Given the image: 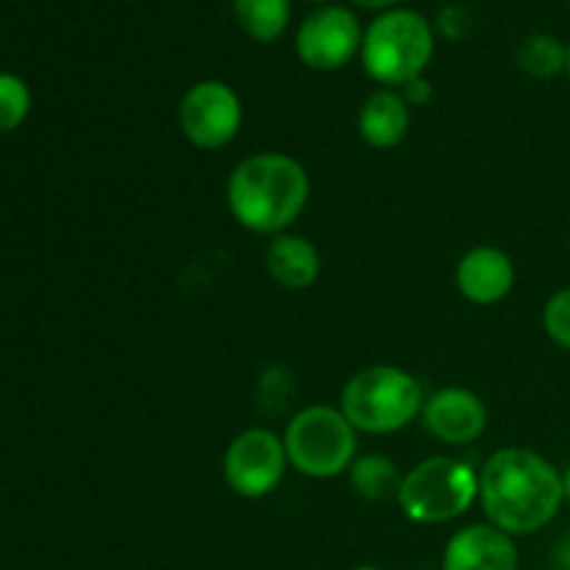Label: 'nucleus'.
<instances>
[{
    "mask_svg": "<svg viewBox=\"0 0 570 570\" xmlns=\"http://www.w3.org/2000/svg\"><path fill=\"white\" fill-rule=\"evenodd\" d=\"M423 404L421 382L395 365L362 367L340 393V412L365 434L401 432L421 415Z\"/></svg>",
    "mask_w": 570,
    "mask_h": 570,
    "instance_id": "nucleus-3",
    "label": "nucleus"
},
{
    "mask_svg": "<svg viewBox=\"0 0 570 570\" xmlns=\"http://www.w3.org/2000/svg\"><path fill=\"white\" fill-rule=\"evenodd\" d=\"M0 328H3V326H0Z\"/></svg>",
    "mask_w": 570,
    "mask_h": 570,
    "instance_id": "nucleus-29",
    "label": "nucleus"
},
{
    "mask_svg": "<svg viewBox=\"0 0 570 570\" xmlns=\"http://www.w3.org/2000/svg\"><path fill=\"white\" fill-rule=\"evenodd\" d=\"M568 3H570V0H568Z\"/></svg>",
    "mask_w": 570,
    "mask_h": 570,
    "instance_id": "nucleus-28",
    "label": "nucleus"
},
{
    "mask_svg": "<svg viewBox=\"0 0 570 570\" xmlns=\"http://www.w3.org/2000/svg\"><path fill=\"white\" fill-rule=\"evenodd\" d=\"M348 479L354 493L365 501H387L399 495L404 476L390 456L367 454L354 460V465L348 468Z\"/></svg>",
    "mask_w": 570,
    "mask_h": 570,
    "instance_id": "nucleus-15",
    "label": "nucleus"
},
{
    "mask_svg": "<svg viewBox=\"0 0 570 570\" xmlns=\"http://www.w3.org/2000/svg\"><path fill=\"white\" fill-rule=\"evenodd\" d=\"M399 507L415 523H449L479 501V473L454 456H429L404 473Z\"/></svg>",
    "mask_w": 570,
    "mask_h": 570,
    "instance_id": "nucleus-5",
    "label": "nucleus"
},
{
    "mask_svg": "<svg viewBox=\"0 0 570 570\" xmlns=\"http://www.w3.org/2000/svg\"><path fill=\"white\" fill-rule=\"evenodd\" d=\"M454 282L462 298L476 306H493L515 287V262L495 245H479L456 262Z\"/></svg>",
    "mask_w": 570,
    "mask_h": 570,
    "instance_id": "nucleus-12",
    "label": "nucleus"
},
{
    "mask_svg": "<svg viewBox=\"0 0 570 570\" xmlns=\"http://www.w3.org/2000/svg\"><path fill=\"white\" fill-rule=\"evenodd\" d=\"M289 465L309 479H332L356 460V429L340 410L315 404L293 415L284 429Z\"/></svg>",
    "mask_w": 570,
    "mask_h": 570,
    "instance_id": "nucleus-6",
    "label": "nucleus"
},
{
    "mask_svg": "<svg viewBox=\"0 0 570 570\" xmlns=\"http://www.w3.org/2000/svg\"><path fill=\"white\" fill-rule=\"evenodd\" d=\"M178 126L195 148H226L243 126V100L228 83L198 81L178 104Z\"/></svg>",
    "mask_w": 570,
    "mask_h": 570,
    "instance_id": "nucleus-8",
    "label": "nucleus"
},
{
    "mask_svg": "<svg viewBox=\"0 0 570 570\" xmlns=\"http://www.w3.org/2000/svg\"><path fill=\"white\" fill-rule=\"evenodd\" d=\"M287 449L284 438L271 429H245L228 443L223 456L226 484L243 499H265L282 484L287 473Z\"/></svg>",
    "mask_w": 570,
    "mask_h": 570,
    "instance_id": "nucleus-7",
    "label": "nucleus"
},
{
    "mask_svg": "<svg viewBox=\"0 0 570 570\" xmlns=\"http://www.w3.org/2000/svg\"><path fill=\"white\" fill-rule=\"evenodd\" d=\"M479 504L495 529L527 538L549 527L566 504L562 473L532 449H499L479 471Z\"/></svg>",
    "mask_w": 570,
    "mask_h": 570,
    "instance_id": "nucleus-1",
    "label": "nucleus"
},
{
    "mask_svg": "<svg viewBox=\"0 0 570 570\" xmlns=\"http://www.w3.org/2000/svg\"><path fill=\"white\" fill-rule=\"evenodd\" d=\"M356 6H362V9H384L387 11L390 6H395L399 0H354Z\"/></svg>",
    "mask_w": 570,
    "mask_h": 570,
    "instance_id": "nucleus-23",
    "label": "nucleus"
},
{
    "mask_svg": "<svg viewBox=\"0 0 570 570\" xmlns=\"http://www.w3.org/2000/svg\"><path fill=\"white\" fill-rule=\"evenodd\" d=\"M239 28L256 42H273L287 31L289 0H234Z\"/></svg>",
    "mask_w": 570,
    "mask_h": 570,
    "instance_id": "nucleus-17",
    "label": "nucleus"
},
{
    "mask_svg": "<svg viewBox=\"0 0 570 570\" xmlns=\"http://www.w3.org/2000/svg\"><path fill=\"white\" fill-rule=\"evenodd\" d=\"M312 3H326V0H312Z\"/></svg>",
    "mask_w": 570,
    "mask_h": 570,
    "instance_id": "nucleus-27",
    "label": "nucleus"
},
{
    "mask_svg": "<svg viewBox=\"0 0 570 570\" xmlns=\"http://www.w3.org/2000/svg\"><path fill=\"white\" fill-rule=\"evenodd\" d=\"M438 31L445 39H460L471 31V14H468L465 6H449V9L440 11L438 17Z\"/></svg>",
    "mask_w": 570,
    "mask_h": 570,
    "instance_id": "nucleus-20",
    "label": "nucleus"
},
{
    "mask_svg": "<svg viewBox=\"0 0 570 570\" xmlns=\"http://www.w3.org/2000/svg\"><path fill=\"white\" fill-rule=\"evenodd\" d=\"M360 17L345 6L315 9L295 33V53L312 70H340L362 50Z\"/></svg>",
    "mask_w": 570,
    "mask_h": 570,
    "instance_id": "nucleus-9",
    "label": "nucleus"
},
{
    "mask_svg": "<svg viewBox=\"0 0 570 570\" xmlns=\"http://www.w3.org/2000/svg\"><path fill=\"white\" fill-rule=\"evenodd\" d=\"M356 128L371 148H395L399 142H404L412 128V106L406 104L399 89H376L360 106Z\"/></svg>",
    "mask_w": 570,
    "mask_h": 570,
    "instance_id": "nucleus-13",
    "label": "nucleus"
},
{
    "mask_svg": "<svg viewBox=\"0 0 570 570\" xmlns=\"http://www.w3.org/2000/svg\"><path fill=\"white\" fill-rule=\"evenodd\" d=\"M265 267L278 287L289 293L309 289L321 278V254L315 245L301 234H278L265 250Z\"/></svg>",
    "mask_w": 570,
    "mask_h": 570,
    "instance_id": "nucleus-14",
    "label": "nucleus"
},
{
    "mask_svg": "<svg viewBox=\"0 0 570 570\" xmlns=\"http://www.w3.org/2000/svg\"><path fill=\"white\" fill-rule=\"evenodd\" d=\"M401 95H404V100L410 106H426L429 100H432V83L421 76L415 78V81L404 83V87H401Z\"/></svg>",
    "mask_w": 570,
    "mask_h": 570,
    "instance_id": "nucleus-21",
    "label": "nucleus"
},
{
    "mask_svg": "<svg viewBox=\"0 0 570 570\" xmlns=\"http://www.w3.org/2000/svg\"><path fill=\"white\" fill-rule=\"evenodd\" d=\"M515 538L493 523H471L449 538L443 551V570H518Z\"/></svg>",
    "mask_w": 570,
    "mask_h": 570,
    "instance_id": "nucleus-11",
    "label": "nucleus"
},
{
    "mask_svg": "<svg viewBox=\"0 0 570 570\" xmlns=\"http://www.w3.org/2000/svg\"><path fill=\"white\" fill-rule=\"evenodd\" d=\"M312 181L298 159L276 150L250 154L232 170L226 200L234 220L254 234L287 232L309 204Z\"/></svg>",
    "mask_w": 570,
    "mask_h": 570,
    "instance_id": "nucleus-2",
    "label": "nucleus"
},
{
    "mask_svg": "<svg viewBox=\"0 0 570 570\" xmlns=\"http://www.w3.org/2000/svg\"><path fill=\"white\" fill-rule=\"evenodd\" d=\"M351 570H382V568H376V566H356V568H351Z\"/></svg>",
    "mask_w": 570,
    "mask_h": 570,
    "instance_id": "nucleus-25",
    "label": "nucleus"
},
{
    "mask_svg": "<svg viewBox=\"0 0 570 570\" xmlns=\"http://www.w3.org/2000/svg\"><path fill=\"white\" fill-rule=\"evenodd\" d=\"M543 328L560 348L570 351V287L557 289L543 309Z\"/></svg>",
    "mask_w": 570,
    "mask_h": 570,
    "instance_id": "nucleus-19",
    "label": "nucleus"
},
{
    "mask_svg": "<svg viewBox=\"0 0 570 570\" xmlns=\"http://www.w3.org/2000/svg\"><path fill=\"white\" fill-rule=\"evenodd\" d=\"M566 76H568V81H570V45H568V70H566Z\"/></svg>",
    "mask_w": 570,
    "mask_h": 570,
    "instance_id": "nucleus-26",
    "label": "nucleus"
},
{
    "mask_svg": "<svg viewBox=\"0 0 570 570\" xmlns=\"http://www.w3.org/2000/svg\"><path fill=\"white\" fill-rule=\"evenodd\" d=\"M31 87L14 72H0V137L17 131L31 115Z\"/></svg>",
    "mask_w": 570,
    "mask_h": 570,
    "instance_id": "nucleus-18",
    "label": "nucleus"
},
{
    "mask_svg": "<svg viewBox=\"0 0 570 570\" xmlns=\"http://www.w3.org/2000/svg\"><path fill=\"white\" fill-rule=\"evenodd\" d=\"M562 488H566V501L570 504V468L562 473Z\"/></svg>",
    "mask_w": 570,
    "mask_h": 570,
    "instance_id": "nucleus-24",
    "label": "nucleus"
},
{
    "mask_svg": "<svg viewBox=\"0 0 570 570\" xmlns=\"http://www.w3.org/2000/svg\"><path fill=\"white\" fill-rule=\"evenodd\" d=\"M421 415L429 432L449 445L476 443L490 423L484 401L465 387L438 390L426 399Z\"/></svg>",
    "mask_w": 570,
    "mask_h": 570,
    "instance_id": "nucleus-10",
    "label": "nucleus"
},
{
    "mask_svg": "<svg viewBox=\"0 0 570 570\" xmlns=\"http://www.w3.org/2000/svg\"><path fill=\"white\" fill-rule=\"evenodd\" d=\"M515 59L527 76L549 81V78L562 76L568 70V45L551 33H529L518 45Z\"/></svg>",
    "mask_w": 570,
    "mask_h": 570,
    "instance_id": "nucleus-16",
    "label": "nucleus"
},
{
    "mask_svg": "<svg viewBox=\"0 0 570 570\" xmlns=\"http://www.w3.org/2000/svg\"><path fill=\"white\" fill-rule=\"evenodd\" d=\"M554 562H557V568H560V570H570V534H568V538H562L560 546H557Z\"/></svg>",
    "mask_w": 570,
    "mask_h": 570,
    "instance_id": "nucleus-22",
    "label": "nucleus"
},
{
    "mask_svg": "<svg viewBox=\"0 0 570 570\" xmlns=\"http://www.w3.org/2000/svg\"><path fill=\"white\" fill-rule=\"evenodd\" d=\"M362 67L384 87H404L423 76L434 56V28L412 9H387L362 37Z\"/></svg>",
    "mask_w": 570,
    "mask_h": 570,
    "instance_id": "nucleus-4",
    "label": "nucleus"
}]
</instances>
